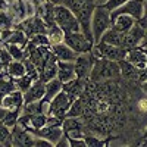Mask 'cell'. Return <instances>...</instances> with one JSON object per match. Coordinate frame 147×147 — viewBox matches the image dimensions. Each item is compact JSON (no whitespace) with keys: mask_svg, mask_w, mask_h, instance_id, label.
I'll return each instance as SVG.
<instances>
[{"mask_svg":"<svg viewBox=\"0 0 147 147\" xmlns=\"http://www.w3.org/2000/svg\"><path fill=\"white\" fill-rule=\"evenodd\" d=\"M41 2H47V0H41Z\"/></svg>","mask_w":147,"mask_h":147,"instance_id":"40","label":"cell"},{"mask_svg":"<svg viewBox=\"0 0 147 147\" xmlns=\"http://www.w3.org/2000/svg\"><path fill=\"white\" fill-rule=\"evenodd\" d=\"M91 53L94 55L96 59L103 57V59H109V60H115V62H121V60L127 59V49H122L113 44H106V43H97L93 46Z\"/></svg>","mask_w":147,"mask_h":147,"instance_id":"4","label":"cell"},{"mask_svg":"<svg viewBox=\"0 0 147 147\" xmlns=\"http://www.w3.org/2000/svg\"><path fill=\"white\" fill-rule=\"evenodd\" d=\"M82 112H84V105H82V100L80 99H75L72 102V105H71V107H69V110H68V113H66V116H81L82 115Z\"/></svg>","mask_w":147,"mask_h":147,"instance_id":"28","label":"cell"},{"mask_svg":"<svg viewBox=\"0 0 147 147\" xmlns=\"http://www.w3.org/2000/svg\"><path fill=\"white\" fill-rule=\"evenodd\" d=\"M30 41V38L27 37V34L24 32L22 30H13V32H12V35L9 37V40L5 43V44H16V46H21L25 49L27 43Z\"/></svg>","mask_w":147,"mask_h":147,"instance_id":"24","label":"cell"},{"mask_svg":"<svg viewBox=\"0 0 147 147\" xmlns=\"http://www.w3.org/2000/svg\"><path fill=\"white\" fill-rule=\"evenodd\" d=\"M0 146H2V143H0Z\"/></svg>","mask_w":147,"mask_h":147,"instance_id":"41","label":"cell"},{"mask_svg":"<svg viewBox=\"0 0 147 147\" xmlns=\"http://www.w3.org/2000/svg\"><path fill=\"white\" fill-rule=\"evenodd\" d=\"M47 38H49V41H50V46L63 43L65 41V32L62 31V28H60L59 25L53 24V25L49 27V30H47Z\"/></svg>","mask_w":147,"mask_h":147,"instance_id":"22","label":"cell"},{"mask_svg":"<svg viewBox=\"0 0 147 147\" xmlns=\"http://www.w3.org/2000/svg\"><path fill=\"white\" fill-rule=\"evenodd\" d=\"M119 77H121L119 62L103 59V57L96 59L93 69H91V74H90L91 81L99 82V81H105V80H116Z\"/></svg>","mask_w":147,"mask_h":147,"instance_id":"1","label":"cell"},{"mask_svg":"<svg viewBox=\"0 0 147 147\" xmlns=\"http://www.w3.org/2000/svg\"><path fill=\"white\" fill-rule=\"evenodd\" d=\"M12 146H34V134L18 124L12 129Z\"/></svg>","mask_w":147,"mask_h":147,"instance_id":"11","label":"cell"},{"mask_svg":"<svg viewBox=\"0 0 147 147\" xmlns=\"http://www.w3.org/2000/svg\"><path fill=\"white\" fill-rule=\"evenodd\" d=\"M144 138H147V128H146V132H144Z\"/></svg>","mask_w":147,"mask_h":147,"instance_id":"39","label":"cell"},{"mask_svg":"<svg viewBox=\"0 0 147 147\" xmlns=\"http://www.w3.org/2000/svg\"><path fill=\"white\" fill-rule=\"evenodd\" d=\"M112 28L119 31V32H128L134 25L137 24V21L129 15H118L112 19Z\"/></svg>","mask_w":147,"mask_h":147,"instance_id":"17","label":"cell"},{"mask_svg":"<svg viewBox=\"0 0 147 147\" xmlns=\"http://www.w3.org/2000/svg\"><path fill=\"white\" fill-rule=\"evenodd\" d=\"M138 107L146 112V110H147V100H140L138 102Z\"/></svg>","mask_w":147,"mask_h":147,"instance_id":"35","label":"cell"},{"mask_svg":"<svg viewBox=\"0 0 147 147\" xmlns=\"http://www.w3.org/2000/svg\"><path fill=\"white\" fill-rule=\"evenodd\" d=\"M53 55L56 56L57 60H66V62H75V59L78 56V53L74 50V49H71L65 41L63 43H59V44H53L50 46Z\"/></svg>","mask_w":147,"mask_h":147,"instance_id":"12","label":"cell"},{"mask_svg":"<svg viewBox=\"0 0 147 147\" xmlns=\"http://www.w3.org/2000/svg\"><path fill=\"white\" fill-rule=\"evenodd\" d=\"M96 62V57L91 52L88 53H80L75 59V74H77V78L81 80H88L90 78V74L93 69V65Z\"/></svg>","mask_w":147,"mask_h":147,"instance_id":"8","label":"cell"},{"mask_svg":"<svg viewBox=\"0 0 147 147\" xmlns=\"http://www.w3.org/2000/svg\"><path fill=\"white\" fill-rule=\"evenodd\" d=\"M72 102L74 100L69 97V94L65 90H62L52 99L50 107H49V115H55V116H57L60 119H65Z\"/></svg>","mask_w":147,"mask_h":147,"instance_id":"6","label":"cell"},{"mask_svg":"<svg viewBox=\"0 0 147 147\" xmlns=\"http://www.w3.org/2000/svg\"><path fill=\"white\" fill-rule=\"evenodd\" d=\"M24 93L21 90H13L10 91L9 94L5 96V99L2 102V105L7 109V110H21L24 106Z\"/></svg>","mask_w":147,"mask_h":147,"instance_id":"14","label":"cell"},{"mask_svg":"<svg viewBox=\"0 0 147 147\" xmlns=\"http://www.w3.org/2000/svg\"><path fill=\"white\" fill-rule=\"evenodd\" d=\"M57 78L63 84L77 78L75 74V63L74 62H66V60H57Z\"/></svg>","mask_w":147,"mask_h":147,"instance_id":"15","label":"cell"},{"mask_svg":"<svg viewBox=\"0 0 147 147\" xmlns=\"http://www.w3.org/2000/svg\"><path fill=\"white\" fill-rule=\"evenodd\" d=\"M12 27H15V24L12 16L9 15L7 9H0V30H6Z\"/></svg>","mask_w":147,"mask_h":147,"instance_id":"27","label":"cell"},{"mask_svg":"<svg viewBox=\"0 0 147 147\" xmlns=\"http://www.w3.org/2000/svg\"><path fill=\"white\" fill-rule=\"evenodd\" d=\"M144 2H147V0H144Z\"/></svg>","mask_w":147,"mask_h":147,"instance_id":"42","label":"cell"},{"mask_svg":"<svg viewBox=\"0 0 147 147\" xmlns=\"http://www.w3.org/2000/svg\"><path fill=\"white\" fill-rule=\"evenodd\" d=\"M69 146L71 147H87L84 138H69Z\"/></svg>","mask_w":147,"mask_h":147,"instance_id":"33","label":"cell"},{"mask_svg":"<svg viewBox=\"0 0 147 147\" xmlns=\"http://www.w3.org/2000/svg\"><path fill=\"white\" fill-rule=\"evenodd\" d=\"M55 22H56V25H59L62 28V31L65 34L81 31V25H80L75 13L69 7H66L65 5H56L55 6Z\"/></svg>","mask_w":147,"mask_h":147,"instance_id":"3","label":"cell"},{"mask_svg":"<svg viewBox=\"0 0 147 147\" xmlns=\"http://www.w3.org/2000/svg\"><path fill=\"white\" fill-rule=\"evenodd\" d=\"M47 2H50L53 5H62V0H47Z\"/></svg>","mask_w":147,"mask_h":147,"instance_id":"37","label":"cell"},{"mask_svg":"<svg viewBox=\"0 0 147 147\" xmlns=\"http://www.w3.org/2000/svg\"><path fill=\"white\" fill-rule=\"evenodd\" d=\"M62 90H63V82L60 81L59 78H53V80H50V81H47V82H46V94H44V97H43V100L50 103L53 97H55L57 93H60Z\"/></svg>","mask_w":147,"mask_h":147,"instance_id":"19","label":"cell"},{"mask_svg":"<svg viewBox=\"0 0 147 147\" xmlns=\"http://www.w3.org/2000/svg\"><path fill=\"white\" fill-rule=\"evenodd\" d=\"M141 88H143V91H144V93L147 94V80H146V81H144V82L141 84Z\"/></svg>","mask_w":147,"mask_h":147,"instance_id":"36","label":"cell"},{"mask_svg":"<svg viewBox=\"0 0 147 147\" xmlns=\"http://www.w3.org/2000/svg\"><path fill=\"white\" fill-rule=\"evenodd\" d=\"M65 43L71 49H74L78 55L80 53H88V52H91V49L94 46V43L90 41L87 38V35H85L82 31L65 34Z\"/></svg>","mask_w":147,"mask_h":147,"instance_id":"7","label":"cell"},{"mask_svg":"<svg viewBox=\"0 0 147 147\" xmlns=\"http://www.w3.org/2000/svg\"><path fill=\"white\" fill-rule=\"evenodd\" d=\"M30 132L37 136V137H43V138L49 140L53 146H56L57 141L62 138V136L65 134L62 127H52V125H46L40 129H30Z\"/></svg>","mask_w":147,"mask_h":147,"instance_id":"9","label":"cell"},{"mask_svg":"<svg viewBox=\"0 0 147 147\" xmlns=\"http://www.w3.org/2000/svg\"><path fill=\"white\" fill-rule=\"evenodd\" d=\"M6 74L10 77V78H21L27 74V68L24 65L22 60H12V62L6 66Z\"/></svg>","mask_w":147,"mask_h":147,"instance_id":"21","label":"cell"},{"mask_svg":"<svg viewBox=\"0 0 147 147\" xmlns=\"http://www.w3.org/2000/svg\"><path fill=\"white\" fill-rule=\"evenodd\" d=\"M84 140H85V144H87V147H100V146L105 144L100 138H96V137H93V136H85Z\"/></svg>","mask_w":147,"mask_h":147,"instance_id":"31","label":"cell"},{"mask_svg":"<svg viewBox=\"0 0 147 147\" xmlns=\"http://www.w3.org/2000/svg\"><path fill=\"white\" fill-rule=\"evenodd\" d=\"M34 146H37V147H52L53 144L49 141V140L43 138V137H37V136H34Z\"/></svg>","mask_w":147,"mask_h":147,"instance_id":"32","label":"cell"},{"mask_svg":"<svg viewBox=\"0 0 147 147\" xmlns=\"http://www.w3.org/2000/svg\"><path fill=\"white\" fill-rule=\"evenodd\" d=\"M38 72H40V80H43L44 82L50 81L53 78H57V59H56V56L53 55Z\"/></svg>","mask_w":147,"mask_h":147,"instance_id":"16","label":"cell"},{"mask_svg":"<svg viewBox=\"0 0 147 147\" xmlns=\"http://www.w3.org/2000/svg\"><path fill=\"white\" fill-rule=\"evenodd\" d=\"M112 13V19L118 15H129L136 19L137 22L144 18L146 13V2L144 0H128L127 3H124L119 9L110 12Z\"/></svg>","mask_w":147,"mask_h":147,"instance_id":"5","label":"cell"},{"mask_svg":"<svg viewBox=\"0 0 147 147\" xmlns=\"http://www.w3.org/2000/svg\"><path fill=\"white\" fill-rule=\"evenodd\" d=\"M128 0H106V3L103 5L107 10H110V12H113V10H116V9H119L124 3H127Z\"/></svg>","mask_w":147,"mask_h":147,"instance_id":"30","label":"cell"},{"mask_svg":"<svg viewBox=\"0 0 147 147\" xmlns=\"http://www.w3.org/2000/svg\"><path fill=\"white\" fill-rule=\"evenodd\" d=\"M15 81V84H16V88L18 90H21L22 93H25L30 87H31V84L34 82V80L30 77V75H24V77H21V78H16V80H13Z\"/></svg>","mask_w":147,"mask_h":147,"instance_id":"29","label":"cell"},{"mask_svg":"<svg viewBox=\"0 0 147 147\" xmlns=\"http://www.w3.org/2000/svg\"><path fill=\"white\" fill-rule=\"evenodd\" d=\"M112 13L107 10L103 5H97L94 7L93 16H91V34L94 38V44L100 41L102 35L112 28Z\"/></svg>","mask_w":147,"mask_h":147,"instance_id":"2","label":"cell"},{"mask_svg":"<svg viewBox=\"0 0 147 147\" xmlns=\"http://www.w3.org/2000/svg\"><path fill=\"white\" fill-rule=\"evenodd\" d=\"M13 90H16V84H15L13 78H10L9 75L6 78L0 77V105H2L5 96L9 94L10 91H13Z\"/></svg>","mask_w":147,"mask_h":147,"instance_id":"23","label":"cell"},{"mask_svg":"<svg viewBox=\"0 0 147 147\" xmlns=\"http://www.w3.org/2000/svg\"><path fill=\"white\" fill-rule=\"evenodd\" d=\"M127 60L129 63H132L137 69L143 71L147 68V53L144 52L143 47H134V49H129L128 53H127Z\"/></svg>","mask_w":147,"mask_h":147,"instance_id":"13","label":"cell"},{"mask_svg":"<svg viewBox=\"0 0 147 147\" xmlns=\"http://www.w3.org/2000/svg\"><path fill=\"white\" fill-rule=\"evenodd\" d=\"M0 143L2 146L12 144V128H9L3 121H0Z\"/></svg>","mask_w":147,"mask_h":147,"instance_id":"25","label":"cell"},{"mask_svg":"<svg viewBox=\"0 0 147 147\" xmlns=\"http://www.w3.org/2000/svg\"><path fill=\"white\" fill-rule=\"evenodd\" d=\"M119 68H121V77H124L125 80H140V69L129 63L127 59L121 60Z\"/></svg>","mask_w":147,"mask_h":147,"instance_id":"20","label":"cell"},{"mask_svg":"<svg viewBox=\"0 0 147 147\" xmlns=\"http://www.w3.org/2000/svg\"><path fill=\"white\" fill-rule=\"evenodd\" d=\"M9 113V110L3 106V105H0V121H3L6 118V115Z\"/></svg>","mask_w":147,"mask_h":147,"instance_id":"34","label":"cell"},{"mask_svg":"<svg viewBox=\"0 0 147 147\" xmlns=\"http://www.w3.org/2000/svg\"><path fill=\"white\" fill-rule=\"evenodd\" d=\"M6 49L9 50L10 56L13 57V60H24L27 56H25V52H24V47L21 46H16V44H5Z\"/></svg>","mask_w":147,"mask_h":147,"instance_id":"26","label":"cell"},{"mask_svg":"<svg viewBox=\"0 0 147 147\" xmlns=\"http://www.w3.org/2000/svg\"><path fill=\"white\" fill-rule=\"evenodd\" d=\"M46 94V82L43 80H35L31 87L24 93V102L25 103H32V102H40Z\"/></svg>","mask_w":147,"mask_h":147,"instance_id":"10","label":"cell"},{"mask_svg":"<svg viewBox=\"0 0 147 147\" xmlns=\"http://www.w3.org/2000/svg\"><path fill=\"white\" fill-rule=\"evenodd\" d=\"M84 81L85 80H81V78H74L68 82L63 84V90L69 94V97L72 100L78 99V97H81L82 91H84Z\"/></svg>","mask_w":147,"mask_h":147,"instance_id":"18","label":"cell"},{"mask_svg":"<svg viewBox=\"0 0 147 147\" xmlns=\"http://www.w3.org/2000/svg\"><path fill=\"white\" fill-rule=\"evenodd\" d=\"M96 3H97V5H105L106 0H96Z\"/></svg>","mask_w":147,"mask_h":147,"instance_id":"38","label":"cell"}]
</instances>
